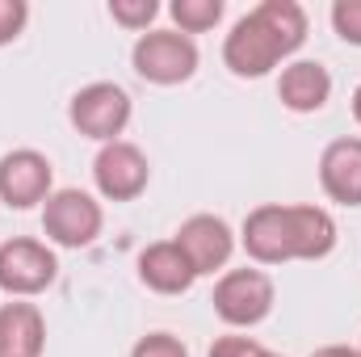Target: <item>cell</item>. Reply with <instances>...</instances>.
Returning <instances> with one entry per match:
<instances>
[{
    "label": "cell",
    "instance_id": "cell-1",
    "mask_svg": "<svg viewBox=\"0 0 361 357\" xmlns=\"http://www.w3.org/2000/svg\"><path fill=\"white\" fill-rule=\"evenodd\" d=\"M130 63L147 85H185L197 72V47L180 30H152L135 42Z\"/></svg>",
    "mask_w": 361,
    "mask_h": 357
},
{
    "label": "cell",
    "instance_id": "cell-2",
    "mask_svg": "<svg viewBox=\"0 0 361 357\" xmlns=\"http://www.w3.org/2000/svg\"><path fill=\"white\" fill-rule=\"evenodd\" d=\"M101 202L85 189H55L42 202V231L59 244V248H89L101 236Z\"/></svg>",
    "mask_w": 361,
    "mask_h": 357
},
{
    "label": "cell",
    "instance_id": "cell-3",
    "mask_svg": "<svg viewBox=\"0 0 361 357\" xmlns=\"http://www.w3.org/2000/svg\"><path fill=\"white\" fill-rule=\"evenodd\" d=\"M68 118H72V126H76L85 139L118 143V135H122L126 122H130V97H126L122 85L97 80V85H85V89L72 97Z\"/></svg>",
    "mask_w": 361,
    "mask_h": 357
},
{
    "label": "cell",
    "instance_id": "cell-4",
    "mask_svg": "<svg viewBox=\"0 0 361 357\" xmlns=\"http://www.w3.org/2000/svg\"><path fill=\"white\" fill-rule=\"evenodd\" d=\"M214 315L231 328H252L273 311V277L261 269H231L214 286Z\"/></svg>",
    "mask_w": 361,
    "mask_h": 357
},
{
    "label": "cell",
    "instance_id": "cell-5",
    "mask_svg": "<svg viewBox=\"0 0 361 357\" xmlns=\"http://www.w3.org/2000/svg\"><path fill=\"white\" fill-rule=\"evenodd\" d=\"M281 59H286V47L273 38V30L257 17V13L240 17V21L231 25L227 42H223V63H227L235 76H244V80L269 76Z\"/></svg>",
    "mask_w": 361,
    "mask_h": 357
},
{
    "label": "cell",
    "instance_id": "cell-6",
    "mask_svg": "<svg viewBox=\"0 0 361 357\" xmlns=\"http://www.w3.org/2000/svg\"><path fill=\"white\" fill-rule=\"evenodd\" d=\"M55 273H59V261L47 244L25 240V236L0 244V290L4 294H21V298L42 294L55 282Z\"/></svg>",
    "mask_w": 361,
    "mask_h": 357
},
{
    "label": "cell",
    "instance_id": "cell-7",
    "mask_svg": "<svg viewBox=\"0 0 361 357\" xmlns=\"http://www.w3.org/2000/svg\"><path fill=\"white\" fill-rule=\"evenodd\" d=\"M92 181H97L101 198H109V202H135V198L147 189L152 169H147V156H143L135 143L118 139V143H105V147L97 152V160H92Z\"/></svg>",
    "mask_w": 361,
    "mask_h": 357
},
{
    "label": "cell",
    "instance_id": "cell-8",
    "mask_svg": "<svg viewBox=\"0 0 361 357\" xmlns=\"http://www.w3.org/2000/svg\"><path fill=\"white\" fill-rule=\"evenodd\" d=\"M51 160L42 152H8L0 160V202L13 206V210H30L38 202H47L55 189H51Z\"/></svg>",
    "mask_w": 361,
    "mask_h": 357
},
{
    "label": "cell",
    "instance_id": "cell-9",
    "mask_svg": "<svg viewBox=\"0 0 361 357\" xmlns=\"http://www.w3.org/2000/svg\"><path fill=\"white\" fill-rule=\"evenodd\" d=\"M173 240H177L180 253L189 257V265H193L197 277L223 269L231 261V248H235V236H231V227L219 214H193V219H185Z\"/></svg>",
    "mask_w": 361,
    "mask_h": 357
},
{
    "label": "cell",
    "instance_id": "cell-10",
    "mask_svg": "<svg viewBox=\"0 0 361 357\" xmlns=\"http://www.w3.org/2000/svg\"><path fill=\"white\" fill-rule=\"evenodd\" d=\"M244 253L261 265L294 261V240H290V206H257L244 219Z\"/></svg>",
    "mask_w": 361,
    "mask_h": 357
},
{
    "label": "cell",
    "instance_id": "cell-11",
    "mask_svg": "<svg viewBox=\"0 0 361 357\" xmlns=\"http://www.w3.org/2000/svg\"><path fill=\"white\" fill-rule=\"evenodd\" d=\"M319 185L332 202L361 206V139H336L319 156Z\"/></svg>",
    "mask_w": 361,
    "mask_h": 357
},
{
    "label": "cell",
    "instance_id": "cell-12",
    "mask_svg": "<svg viewBox=\"0 0 361 357\" xmlns=\"http://www.w3.org/2000/svg\"><path fill=\"white\" fill-rule=\"evenodd\" d=\"M139 277H143V286L156 290V294H185V290L197 282V273L189 265V257L177 248V240L147 244V248L139 253Z\"/></svg>",
    "mask_w": 361,
    "mask_h": 357
},
{
    "label": "cell",
    "instance_id": "cell-13",
    "mask_svg": "<svg viewBox=\"0 0 361 357\" xmlns=\"http://www.w3.org/2000/svg\"><path fill=\"white\" fill-rule=\"evenodd\" d=\"M277 97H281V105L294 109V114H315V109H324L328 97H332V76H328L324 63H315V59H298V63L281 68Z\"/></svg>",
    "mask_w": 361,
    "mask_h": 357
},
{
    "label": "cell",
    "instance_id": "cell-14",
    "mask_svg": "<svg viewBox=\"0 0 361 357\" xmlns=\"http://www.w3.org/2000/svg\"><path fill=\"white\" fill-rule=\"evenodd\" d=\"M47 324L34 303H4L0 307V357H42Z\"/></svg>",
    "mask_w": 361,
    "mask_h": 357
},
{
    "label": "cell",
    "instance_id": "cell-15",
    "mask_svg": "<svg viewBox=\"0 0 361 357\" xmlns=\"http://www.w3.org/2000/svg\"><path fill=\"white\" fill-rule=\"evenodd\" d=\"M294 261H324L336 248V223L324 206H290Z\"/></svg>",
    "mask_w": 361,
    "mask_h": 357
},
{
    "label": "cell",
    "instance_id": "cell-16",
    "mask_svg": "<svg viewBox=\"0 0 361 357\" xmlns=\"http://www.w3.org/2000/svg\"><path fill=\"white\" fill-rule=\"evenodd\" d=\"M252 13L273 30V38L286 47V55H294L307 42V13H302V4H294V0H265Z\"/></svg>",
    "mask_w": 361,
    "mask_h": 357
},
{
    "label": "cell",
    "instance_id": "cell-17",
    "mask_svg": "<svg viewBox=\"0 0 361 357\" xmlns=\"http://www.w3.org/2000/svg\"><path fill=\"white\" fill-rule=\"evenodd\" d=\"M173 21L180 25V34H202L214 30L223 17V0H173Z\"/></svg>",
    "mask_w": 361,
    "mask_h": 357
},
{
    "label": "cell",
    "instance_id": "cell-18",
    "mask_svg": "<svg viewBox=\"0 0 361 357\" xmlns=\"http://www.w3.org/2000/svg\"><path fill=\"white\" fill-rule=\"evenodd\" d=\"M156 13H160L156 0H109V17L126 30H147L156 21Z\"/></svg>",
    "mask_w": 361,
    "mask_h": 357
},
{
    "label": "cell",
    "instance_id": "cell-19",
    "mask_svg": "<svg viewBox=\"0 0 361 357\" xmlns=\"http://www.w3.org/2000/svg\"><path fill=\"white\" fill-rule=\"evenodd\" d=\"M332 25L349 47H361V0H336L332 4Z\"/></svg>",
    "mask_w": 361,
    "mask_h": 357
},
{
    "label": "cell",
    "instance_id": "cell-20",
    "mask_svg": "<svg viewBox=\"0 0 361 357\" xmlns=\"http://www.w3.org/2000/svg\"><path fill=\"white\" fill-rule=\"evenodd\" d=\"M30 21V4L25 0H0V47H8Z\"/></svg>",
    "mask_w": 361,
    "mask_h": 357
},
{
    "label": "cell",
    "instance_id": "cell-21",
    "mask_svg": "<svg viewBox=\"0 0 361 357\" xmlns=\"http://www.w3.org/2000/svg\"><path fill=\"white\" fill-rule=\"evenodd\" d=\"M130 357H189V349L180 345L177 337H169V332H152V337H143Z\"/></svg>",
    "mask_w": 361,
    "mask_h": 357
},
{
    "label": "cell",
    "instance_id": "cell-22",
    "mask_svg": "<svg viewBox=\"0 0 361 357\" xmlns=\"http://www.w3.org/2000/svg\"><path fill=\"white\" fill-rule=\"evenodd\" d=\"M269 349H261L252 337H219L210 345V357H265Z\"/></svg>",
    "mask_w": 361,
    "mask_h": 357
},
{
    "label": "cell",
    "instance_id": "cell-23",
    "mask_svg": "<svg viewBox=\"0 0 361 357\" xmlns=\"http://www.w3.org/2000/svg\"><path fill=\"white\" fill-rule=\"evenodd\" d=\"M311 357H361V353L349 349V345H324V349H315Z\"/></svg>",
    "mask_w": 361,
    "mask_h": 357
},
{
    "label": "cell",
    "instance_id": "cell-24",
    "mask_svg": "<svg viewBox=\"0 0 361 357\" xmlns=\"http://www.w3.org/2000/svg\"><path fill=\"white\" fill-rule=\"evenodd\" d=\"M353 118L361 122V85H357V92H353Z\"/></svg>",
    "mask_w": 361,
    "mask_h": 357
},
{
    "label": "cell",
    "instance_id": "cell-25",
    "mask_svg": "<svg viewBox=\"0 0 361 357\" xmlns=\"http://www.w3.org/2000/svg\"><path fill=\"white\" fill-rule=\"evenodd\" d=\"M265 357H281V353H265Z\"/></svg>",
    "mask_w": 361,
    "mask_h": 357
},
{
    "label": "cell",
    "instance_id": "cell-26",
    "mask_svg": "<svg viewBox=\"0 0 361 357\" xmlns=\"http://www.w3.org/2000/svg\"><path fill=\"white\" fill-rule=\"evenodd\" d=\"M357 353H361V349H357Z\"/></svg>",
    "mask_w": 361,
    "mask_h": 357
}]
</instances>
